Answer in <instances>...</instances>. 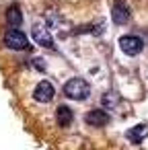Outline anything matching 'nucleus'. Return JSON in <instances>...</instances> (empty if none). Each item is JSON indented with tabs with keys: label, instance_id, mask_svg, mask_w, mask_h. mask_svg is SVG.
<instances>
[{
	"label": "nucleus",
	"instance_id": "nucleus-1",
	"mask_svg": "<svg viewBox=\"0 0 148 150\" xmlns=\"http://www.w3.org/2000/svg\"><path fill=\"white\" fill-rule=\"evenodd\" d=\"M64 95L74 99V101H84L89 95H91V86L84 78H70L66 84H64Z\"/></svg>",
	"mask_w": 148,
	"mask_h": 150
},
{
	"label": "nucleus",
	"instance_id": "nucleus-2",
	"mask_svg": "<svg viewBox=\"0 0 148 150\" xmlns=\"http://www.w3.org/2000/svg\"><path fill=\"white\" fill-rule=\"evenodd\" d=\"M4 45L11 47V50H27L29 39H27V35H25L23 31H19V29H8V31L4 33Z\"/></svg>",
	"mask_w": 148,
	"mask_h": 150
},
{
	"label": "nucleus",
	"instance_id": "nucleus-3",
	"mask_svg": "<svg viewBox=\"0 0 148 150\" xmlns=\"http://www.w3.org/2000/svg\"><path fill=\"white\" fill-rule=\"evenodd\" d=\"M130 15H132V11H130V4L125 2V0H115L113 6H111V19H113V23L115 25H125L130 21Z\"/></svg>",
	"mask_w": 148,
	"mask_h": 150
},
{
	"label": "nucleus",
	"instance_id": "nucleus-4",
	"mask_svg": "<svg viewBox=\"0 0 148 150\" xmlns=\"http://www.w3.org/2000/svg\"><path fill=\"white\" fill-rule=\"evenodd\" d=\"M119 47H121V52L127 54V56H138V54L142 52L144 43H142V39L136 37V35H123V37L119 39Z\"/></svg>",
	"mask_w": 148,
	"mask_h": 150
},
{
	"label": "nucleus",
	"instance_id": "nucleus-5",
	"mask_svg": "<svg viewBox=\"0 0 148 150\" xmlns=\"http://www.w3.org/2000/svg\"><path fill=\"white\" fill-rule=\"evenodd\" d=\"M31 35H33V39H35V43H37V45L47 47V50H52V47H54V39H52L50 31L45 29V25L35 23V25H33V29H31Z\"/></svg>",
	"mask_w": 148,
	"mask_h": 150
},
{
	"label": "nucleus",
	"instance_id": "nucleus-6",
	"mask_svg": "<svg viewBox=\"0 0 148 150\" xmlns=\"http://www.w3.org/2000/svg\"><path fill=\"white\" fill-rule=\"evenodd\" d=\"M54 95H56V88H54V84H52L50 80H41V82L35 86V91H33V97H35V101H39V103L52 101Z\"/></svg>",
	"mask_w": 148,
	"mask_h": 150
},
{
	"label": "nucleus",
	"instance_id": "nucleus-7",
	"mask_svg": "<svg viewBox=\"0 0 148 150\" xmlns=\"http://www.w3.org/2000/svg\"><path fill=\"white\" fill-rule=\"evenodd\" d=\"M84 121L89 125H95V127H103L107 121H109V113L103 111V109H93L84 115Z\"/></svg>",
	"mask_w": 148,
	"mask_h": 150
},
{
	"label": "nucleus",
	"instance_id": "nucleus-8",
	"mask_svg": "<svg viewBox=\"0 0 148 150\" xmlns=\"http://www.w3.org/2000/svg\"><path fill=\"white\" fill-rule=\"evenodd\" d=\"M146 136H148V125H144V123H140V125L127 129V134H125V138H127L132 144H140Z\"/></svg>",
	"mask_w": 148,
	"mask_h": 150
},
{
	"label": "nucleus",
	"instance_id": "nucleus-9",
	"mask_svg": "<svg viewBox=\"0 0 148 150\" xmlns=\"http://www.w3.org/2000/svg\"><path fill=\"white\" fill-rule=\"evenodd\" d=\"M56 119H58V123H60L62 127H66V125L72 123L74 115H72V111H70L66 105H62V107H58V111H56Z\"/></svg>",
	"mask_w": 148,
	"mask_h": 150
},
{
	"label": "nucleus",
	"instance_id": "nucleus-10",
	"mask_svg": "<svg viewBox=\"0 0 148 150\" xmlns=\"http://www.w3.org/2000/svg\"><path fill=\"white\" fill-rule=\"evenodd\" d=\"M6 21H8L13 27H19V25L23 23V15H21L19 6H11V8L6 11Z\"/></svg>",
	"mask_w": 148,
	"mask_h": 150
}]
</instances>
